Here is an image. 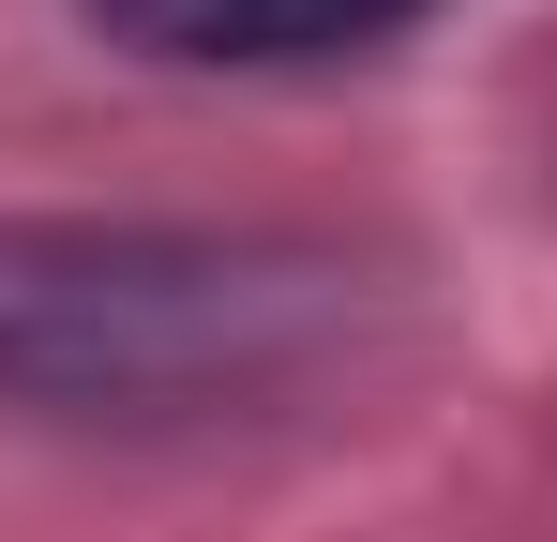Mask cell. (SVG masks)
Here are the masks:
<instances>
[{
	"instance_id": "cell-1",
	"label": "cell",
	"mask_w": 557,
	"mask_h": 542,
	"mask_svg": "<svg viewBox=\"0 0 557 542\" xmlns=\"http://www.w3.org/2000/svg\"><path fill=\"white\" fill-rule=\"evenodd\" d=\"M347 347V257L226 226L0 211V407L46 422H242Z\"/></svg>"
},
{
	"instance_id": "cell-2",
	"label": "cell",
	"mask_w": 557,
	"mask_h": 542,
	"mask_svg": "<svg viewBox=\"0 0 557 542\" xmlns=\"http://www.w3.org/2000/svg\"><path fill=\"white\" fill-rule=\"evenodd\" d=\"M422 0H91L106 46L182 61V76H272V61H362Z\"/></svg>"
}]
</instances>
